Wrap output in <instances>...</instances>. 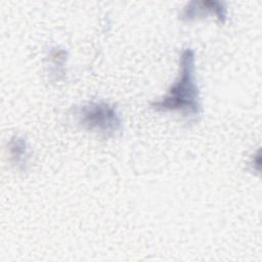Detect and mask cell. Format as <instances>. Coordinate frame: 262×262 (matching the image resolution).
I'll list each match as a JSON object with an SVG mask.
<instances>
[{"instance_id":"obj_1","label":"cell","mask_w":262,"mask_h":262,"mask_svg":"<svg viewBox=\"0 0 262 262\" xmlns=\"http://www.w3.org/2000/svg\"><path fill=\"white\" fill-rule=\"evenodd\" d=\"M194 51L186 47L179 57V74L167 93L150 103L156 112H178L184 117L198 120L202 115L200 90L194 78Z\"/></svg>"},{"instance_id":"obj_2","label":"cell","mask_w":262,"mask_h":262,"mask_svg":"<svg viewBox=\"0 0 262 262\" xmlns=\"http://www.w3.org/2000/svg\"><path fill=\"white\" fill-rule=\"evenodd\" d=\"M78 123L86 130L104 138L117 136L123 128V122L117 107L105 101H92L78 110Z\"/></svg>"},{"instance_id":"obj_3","label":"cell","mask_w":262,"mask_h":262,"mask_svg":"<svg viewBox=\"0 0 262 262\" xmlns=\"http://www.w3.org/2000/svg\"><path fill=\"white\" fill-rule=\"evenodd\" d=\"M214 16L219 24H225L227 20V7L224 2L218 0H193L188 2L179 14L182 21L190 23L199 18Z\"/></svg>"},{"instance_id":"obj_4","label":"cell","mask_w":262,"mask_h":262,"mask_svg":"<svg viewBox=\"0 0 262 262\" xmlns=\"http://www.w3.org/2000/svg\"><path fill=\"white\" fill-rule=\"evenodd\" d=\"M7 146L12 165L18 170H26L30 159V150L27 140L20 136H13L9 140Z\"/></svg>"},{"instance_id":"obj_5","label":"cell","mask_w":262,"mask_h":262,"mask_svg":"<svg viewBox=\"0 0 262 262\" xmlns=\"http://www.w3.org/2000/svg\"><path fill=\"white\" fill-rule=\"evenodd\" d=\"M67 51L62 48L55 47L52 48L49 52V59L51 64L54 67V73L57 75L59 73L63 74V66L67 60Z\"/></svg>"}]
</instances>
